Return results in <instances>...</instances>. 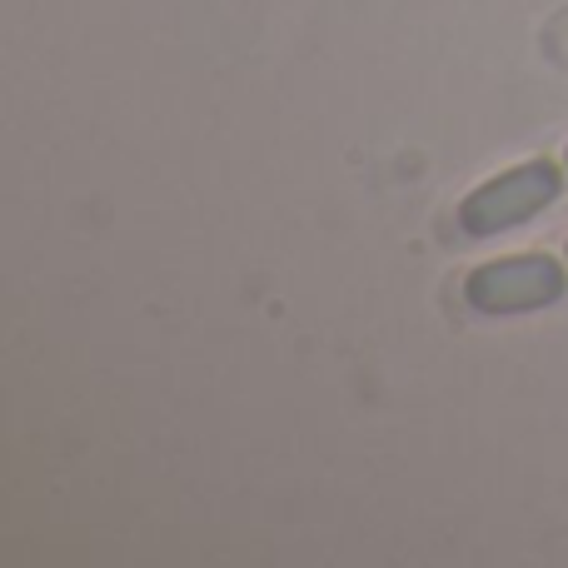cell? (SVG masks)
I'll return each instance as SVG.
<instances>
[{"label":"cell","instance_id":"cell-1","mask_svg":"<svg viewBox=\"0 0 568 568\" xmlns=\"http://www.w3.org/2000/svg\"><path fill=\"white\" fill-rule=\"evenodd\" d=\"M559 165L554 160H529V165L519 170H504L499 180H489V185H479L469 200L459 205V225L469 230V235H504V230L524 225V220H534L539 210H549L554 200H559Z\"/></svg>","mask_w":568,"mask_h":568},{"label":"cell","instance_id":"cell-2","mask_svg":"<svg viewBox=\"0 0 568 568\" xmlns=\"http://www.w3.org/2000/svg\"><path fill=\"white\" fill-rule=\"evenodd\" d=\"M564 265L549 255H514V260H494L479 265L464 284L474 310L484 314H529L544 304H559L564 294Z\"/></svg>","mask_w":568,"mask_h":568}]
</instances>
